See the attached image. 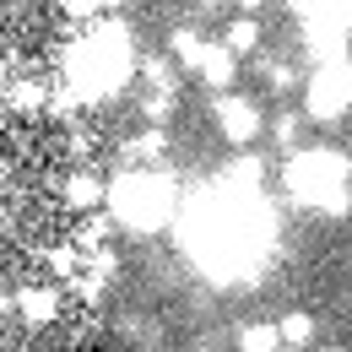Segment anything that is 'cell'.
Listing matches in <instances>:
<instances>
[{
	"label": "cell",
	"mask_w": 352,
	"mask_h": 352,
	"mask_svg": "<svg viewBox=\"0 0 352 352\" xmlns=\"http://www.w3.org/2000/svg\"><path fill=\"white\" fill-rule=\"evenodd\" d=\"M239 6H261V0H239Z\"/></svg>",
	"instance_id": "23"
},
{
	"label": "cell",
	"mask_w": 352,
	"mask_h": 352,
	"mask_svg": "<svg viewBox=\"0 0 352 352\" xmlns=\"http://www.w3.org/2000/svg\"><path fill=\"white\" fill-rule=\"evenodd\" d=\"M276 141H282L287 152H298V114H282V120H276Z\"/></svg>",
	"instance_id": "18"
},
{
	"label": "cell",
	"mask_w": 352,
	"mask_h": 352,
	"mask_svg": "<svg viewBox=\"0 0 352 352\" xmlns=\"http://www.w3.org/2000/svg\"><path fill=\"white\" fill-rule=\"evenodd\" d=\"M347 109H352V54L336 60V65H320V71L309 76V87H304V114L320 120V125L342 120Z\"/></svg>",
	"instance_id": "5"
},
{
	"label": "cell",
	"mask_w": 352,
	"mask_h": 352,
	"mask_svg": "<svg viewBox=\"0 0 352 352\" xmlns=\"http://www.w3.org/2000/svg\"><path fill=\"white\" fill-rule=\"evenodd\" d=\"M282 184L298 206H314L325 217H347L352 212V163L336 146H298L282 168Z\"/></svg>",
	"instance_id": "3"
},
{
	"label": "cell",
	"mask_w": 352,
	"mask_h": 352,
	"mask_svg": "<svg viewBox=\"0 0 352 352\" xmlns=\"http://www.w3.org/2000/svg\"><path fill=\"white\" fill-rule=\"evenodd\" d=\"M271 239H276V217L250 184L217 179L212 190H195L179 206V244L217 282L250 287L271 255Z\"/></svg>",
	"instance_id": "1"
},
{
	"label": "cell",
	"mask_w": 352,
	"mask_h": 352,
	"mask_svg": "<svg viewBox=\"0 0 352 352\" xmlns=\"http://www.w3.org/2000/svg\"><path fill=\"white\" fill-rule=\"evenodd\" d=\"M125 152H131V163H157L163 152H168V135L163 131H141L125 141Z\"/></svg>",
	"instance_id": "11"
},
{
	"label": "cell",
	"mask_w": 352,
	"mask_h": 352,
	"mask_svg": "<svg viewBox=\"0 0 352 352\" xmlns=\"http://www.w3.org/2000/svg\"><path fill=\"white\" fill-rule=\"evenodd\" d=\"M0 98H6V65H0Z\"/></svg>",
	"instance_id": "22"
},
{
	"label": "cell",
	"mask_w": 352,
	"mask_h": 352,
	"mask_svg": "<svg viewBox=\"0 0 352 352\" xmlns=\"http://www.w3.org/2000/svg\"><path fill=\"white\" fill-rule=\"evenodd\" d=\"M103 195H109V184H103L98 174H87V168L65 179V201H71L76 212H87V206H103Z\"/></svg>",
	"instance_id": "9"
},
{
	"label": "cell",
	"mask_w": 352,
	"mask_h": 352,
	"mask_svg": "<svg viewBox=\"0 0 352 352\" xmlns=\"http://www.w3.org/2000/svg\"><path fill=\"white\" fill-rule=\"evenodd\" d=\"M276 331H282V347H309V336H314V320L309 314H287V320H276Z\"/></svg>",
	"instance_id": "13"
},
{
	"label": "cell",
	"mask_w": 352,
	"mask_h": 352,
	"mask_svg": "<svg viewBox=\"0 0 352 352\" xmlns=\"http://www.w3.org/2000/svg\"><path fill=\"white\" fill-rule=\"evenodd\" d=\"M109 217L120 228H135V233H157L179 217V195L163 174H146V168H125L120 179H109V195H103Z\"/></svg>",
	"instance_id": "4"
},
{
	"label": "cell",
	"mask_w": 352,
	"mask_h": 352,
	"mask_svg": "<svg viewBox=\"0 0 352 352\" xmlns=\"http://www.w3.org/2000/svg\"><path fill=\"white\" fill-rule=\"evenodd\" d=\"M11 109H22V114L44 109V87H38V82H16V87H11Z\"/></svg>",
	"instance_id": "15"
},
{
	"label": "cell",
	"mask_w": 352,
	"mask_h": 352,
	"mask_svg": "<svg viewBox=\"0 0 352 352\" xmlns=\"http://www.w3.org/2000/svg\"><path fill=\"white\" fill-rule=\"evenodd\" d=\"M60 6H65V16H71V22H92V16H98V6H92V0H60Z\"/></svg>",
	"instance_id": "19"
},
{
	"label": "cell",
	"mask_w": 352,
	"mask_h": 352,
	"mask_svg": "<svg viewBox=\"0 0 352 352\" xmlns=\"http://www.w3.org/2000/svg\"><path fill=\"white\" fill-rule=\"evenodd\" d=\"M233 71H239V54H233L228 44H206V49H201V60H195V76H201L206 87H217V92L233 82Z\"/></svg>",
	"instance_id": "7"
},
{
	"label": "cell",
	"mask_w": 352,
	"mask_h": 352,
	"mask_svg": "<svg viewBox=\"0 0 352 352\" xmlns=\"http://www.w3.org/2000/svg\"><path fill=\"white\" fill-rule=\"evenodd\" d=\"M49 265H54L60 276H71V271H76V250H54V255H49Z\"/></svg>",
	"instance_id": "20"
},
{
	"label": "cell",
	"mask_w": 352,
	"mask_h": 352,
	"mask_svg": "<svg viewBox=\"0 0 352 352\" xmlns=\"http://www.w3.org/2000/svg\"><path fill=\"white\" fill-rule=\"evenodd\" d=\"M212 114H217V131L228 135L233 146H250V141L261 135V109H255L250 98H239V92H217Z\"/></svg>",
	"instance_id": "6"
},
{
	"label": "cell",
	"mask_w": 352,
	"mask_h": 352,
	"mask_svg": "<svg viewBox=\"0 0 352 352\" xmlns=\"http://www.w3.org/2000/svg\"><path fill=\"white\" fill-rule=\"evenodd\" d=\"M92 6H98V11H114V6H125V0H92Z\"/></svg>",
	"instance_id": "21"
},
{
	"label": "cell",
	"mask_w": 352,
	"mask_h": 352,
	"mask_svg": "<svg viewBox=\"0 0 352 352\" xmlns=\"http://www.w3.org/2000/svg\"><path fill=\"white\" fill-rule=\"evenodd\" d=\"M222 44L233 49V54H250V49L261 44V28H255V16H233V22H228V38H222Z\"/></svg>",
	"instance_id": "12"
},
{
	"label": "cell",
	"mask_w": 352,
	"mask_h": 352,
	"mask_svg": "<svg viewBox=\"0 0 352 352\" xmlns=\"http://www.w3.org/2000/svg\"><path fill=\"white\" fill-rule=\"evenodd\" d=\"M239 352H282V331L265 325V320H250L239 331Z\"/></svg>",
	"instance_id": "10"
},
{
	"label": "cell",
	"mask_w": 352,
	"mask_h": 352,
	"mask_svg": "<svg viewBox=\"0 0 352 352\" xmlns=\"http://www.w3.org/2000/svg\"><path fill=\"white\" fill-rule=\"evenodd\" d=\"M168 49H174L179 60H184V65H190V71H195V60H201V38H195V33H190V28H174V38H168Z\"/></svg>",
	"instance_id": "14"
},
{
	"label": "cell",
	"mask_w": 352,
	"mask_h": 352,
	"mask_svg": "<svg viewBox=\"0 0 352 352\" xmlns=\"http://www.w3.org/2000/svg\"><path fill=\"white\" fill-rule=\"evenodd\" d=\"M135 54H131V33L125 22H92V33L65 54V76H71V98L76 103H103L131 82Z\"/></svg>",
	"instance_id": "2"
},
{
	"label": "cell",
	"mask_w": 352,
	"mask_h": 352,
	"mask_svg": "<svg viewBox=\"0 0 352 352\" xmlns=\"http://www.w3.org/2000/svg\"><path fill=\"white\" fill-rule=\"evenodd\" d=\"M261 76H265V82H271V87H293V82H298L287 60H261Z\"/></svg>",
	"instance_id": "16"
},
{
	"label": "cell",
	"mask_w": 352,
	"mask_h": 352,
	"mask_svg": "<svg viewBox=\"0 0 352 352\" xmlns=\"http://www.w3.org/2000/svg\"><path fill=\"white\" fill-rule=\"evenodd\" d=\"M168 109H174V92H146L141 98V114L146 120H168Z\"/></svg>",
	"instance_id": "17"
},
{
	"label": "cell",
	"mask_w": 352,
	"mask_h": 352,
	"mask_svg": "<svg viewBox=\"0 0 352 352\" xmlns=\"http://www.w3.org/2000/svg\"><path fill=\"white\" fill-rule=\"evenodd\" d=\"M16 314H22L28 325H49V320L60 314L54 287H38V282H33V287H22V293H16Z\"/></svg>",
	"instance_id": "8"
},
{
	"label": "cell",
	"mask_w": 352,
	"mask_h": 352,
	"mask_svg": "<svg viewBox=\"0 0 352 352\" xmlns=\"http://www.w3.org/2000/svg\"><path fill=\"white\" fill-rule=\"evenodd\" d=\"M320 352H336V347H320Z\"/></svg>",
	"instance_id": "24"
}]
</instances>
